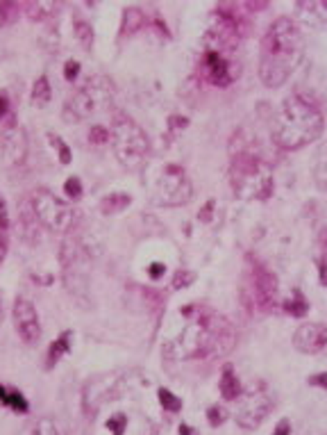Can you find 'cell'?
I'll return each instance as SVG.
<instances>
[{"label":"cell","mask_w":327,"mask_h":435,"mask_svg":"<svg viewBox=\"0 0 327 435\" xmlns=\"http://www.w3.org/2000/svg\"><path fill=\"white\" fill-rule=\"evenodd\" d=\"M186 324L175 340L164 347V356L173 360H212L227 356L237 345V333L225 317L207 308H184Z\"/></svg>","instance_id":"6da1fadb"},{"label":"cell","mask_w":327,"mask_h":435,"mask_svg":"<svg viewBox=\"0 0 327 435\" xmlns=\"http://www.w3.org/2000/svg\"><path fill=\"white\" fill-rule=\"evenodd\" d=\"M305 57V34L289 16L275 19L266 28L259 55V78L268 89L284 87Z\"/></svg>","instance_id":"7a4b0ae2"},{"label":"cell","mask_w":327,"mask_h":435,"mask_svg":"<svg viewBox=\"0 0 327 435\" xmlns=\"http://www.w3.org/2000/svg\"><path fill=\"white\" fill-rule=\"evenodd\" d=\"M325 121L318 108L302 96H289L279 108L273 123V142L282 151H298L316 142L323 135Z\"/></svg>","instance_id":"3957f363"},{"label":"cell","mask_w":327,"mask_h":435,"mask_svg":"<svg viewBox=\"0 0 327 435\" xmlns=\"http://www.w3.org/2000/svg\"><path fill=\"white\" fill-rule=\"evenodd\" d=\"M230 187L241 201H266L275 189L273 171L259 157L239 153L230 164Z\"/></svg>","instance_id":"277c9868"},{"label":"cell","mask_w":327,"mask_h":435,"mask_svg":"<svg viewBox=\"0 0 327 435\" xmlns=\"http://www.w3.org/2000/svg\"><path fill=\"white\" fill-rule=\"evenodd\" d=\"M112 148L116 159L130 171H136L150 153V140L146 130L127 114H116L112 123Z\"/></svg>","instance_id":"5b68a950"},{"label":"cell","mask_w":327,"mask_h":435,"mask_svg":"<svg viewBox=\"0 0 327 435\" xmlns=\"http://www.w3.org/2000/svg\"><path fill=\"white\" fill-rule=\"evenodd\" d=\"M114 83L104 75H93L77 91L68 96L64 105L66 121H85L114 105Z\"/></svg>","instance_id":"8992f818"},{"label":"cell","mask_w":327,"mask_h":435,"mask_svg":"<svg viewBox=\"0 0 327 435\" xmlns=\"http://www.w3.org/2000/svg\"><path fill=\"white\" fill-rule=\"evenodd\" d=\"M89 260H91V253L87 251L85 242H82V237L77 233L68 231L60 248V262H62V276H64L66 290L75 296H82L87 292Z\"/></svg>","instance_id":"52a82bcc"},{"label":"cell","mask_w":327,"mask_h":435,"mask_svg":"<svg viewBox=\"0 0 327 435\" xmlns=\"http://www.w3.org/2000/svg\"><path fill=\"white\" fill-rule=\"evenodd\" d=\"M32 208L37 212L39 224L50 233H60L66 235L73 228L75 221V212L66 201H62L57 194H53L50 189L39 187L30 194Z\"/></svg>","instance_id":"ba28073f"},{"label":"cell","mask_w":327,"mask_h":435,"mask_svg":"<svg viewBox=\"0 0 327 435\" xmlns=\"http://www.w3.org/2000/svg\"><path fill=\"white\" fill-rule=\"evenodd\" d=\"M273 394L268 392L266 385H257L248 390L243 397H239L237 408V424L245 431H254L262 426V421L273 410Z\"/></svg>","instance_id":"9c48e42d"},{"label":"cell","mask_w":327,"mask_h":435,"mask_svg":"<svg viewBox=\"0 0 327 435\" xmlns=\"http://www.w3.org/2000/svg\"><path fill=\"white\" fill-rule=\"evenodd\" d=\"M191 194H193L191 180L186 178L182 167L168 164L164 169V176L157 187V201L161 205H182L186 201H191Z\"/></svg>","instance_id":"30bf717a"},{"label":"cell","mask_w":327,"mask_h":435,"mask_svg":"<svg viewBox=\"0 0 327 435\" xmlns=\"http://www.w3.org/2000/svg\"><path fill=\"white\" fill-rule=\"evenodd\" d=\"M11 317H14V328L18 337L26 342L28 347H34L41 337V322L37 315V308H34L28 299H18L14 301V310H11Z\"/></svg>","instance_id":"8fae6325"},{"label":"cell","mask_w":327,"mask_h":435,"mask_svg":"<svg viewBox=\"0 0 327 435\" xmlns=\"http://www.w3.org/2000/svg\"><path fill=\"white\" fill-rule=\"evenodd\" d=\"M0 155L7 164H23L28 155V135L11 119L0 130Z\"/></svg>","instance_id":"7c38bea8"},{"label":"cell","mask_w":327,"mask_h":435,"mask_svg":"<svg viewBox=\"0 0 327 435\" xmlns=\"http://www.w3.org/2000/svg\"><path fill=\"white\" fill-rule=\"evenodd\" d=\"M294 345L302 353H318L327 347V324L309 322L296 328Z\"/></svg>","instance_id":"4fadbf2b"},{"label":"cell","mask_w":327,"mask_h":435,"mask_svg":"<svg viewBox=\"0 0 327 435\" xmlns=\"http://www.w3.org/2000/svg\"><path fill=\"white\" fill-rule=\"evenodd\" d=\"M252 292H254V301L262 308H271L275 305V296H277V278L275 273H271L264 267H257L252 271Z\"/></svg>","instance_id":"5bb4252c"},{"label":"cell","mask_w":327,"mask_h":435,"mask_svg":"<svg viewBox=\"0 0 327 435\" xmlns=\"http://www.w3.org/2000/svg\"><path fill=\"white\" fill-rule=\"evenodd\" d=\"M205 73L209 78V83L218 85V87H227L232 80H235V73H232L230 62L223 57L220 51H207L205 55Z\"/></svg>","instance_id":"9a60e30c"},{"label":"cell","mask_w":327,"mask_h":435,"mask_svg":"<svg viewBox=\"0 0 327 435\" xmlns=\"http://www.w3.org/2000/svg\"><path fill=\"white\" fill-rule=\"evenodd\" d=\"M18 221H21V231H23V239L30 244H37L39 242V219H37V212H34L32 208V201L30 196L21 203V216H18Z\"/></svg>","instance_id":"2e32d148"},{"label":"cell","mask_w":327,"mask_h":435,"mask_svg":"<svg viewBox=\"0 0 327 435\" xmlns=\"http://www.w3.org/2000/svg\"><path fill=\"white\" fill-rule=\"evenodd\" d=\"M298 9L305 21H311L313 26H327V0H307L298 3Z\"/></svg>","instance_id":"e0dca14e"},{"label":"cell","mask_w":327,"mask_h":435,"mask_svg":"<svg viewBox=\"0 0 327 435\" xmlns=\"http://www.w3.org/2000/svg\"><path fill=\"white\" fill-rule=\"evenodd\" d=\"M71 345H73V333L71 330H64V333L57 337L50 349H48V356H45V367L53 370L57 362H60V358L64 356V353L71 351Z\"/></svg>","instance_id":"ac0fdd59"},{"label":"cell","mask_w":327,"mask_h":435,"mask_svg":"<svg viewBox=\"0 0 327 435\" xmlns=\"http://www.w3.org/2000/svg\"><path fill=\"white\" fill-rule=\"evenodd\" d=\"M218 387H220V397H223L225 402H237V399L241 397V383H239L237 374H235V370L230 367V365L223 370V374H220Z\"/></svg>","instance_id":"d6986e66"},{"label":"cell","mask_w":327,"mask_h":435,"mask_svg":"<svg viewBox=\"0 0 327 435\" xmlns=\"http://www.w3.org/2000/svg\"><path fill=\"white\" fill-rule=\"evenodd\" d=\"M9 233H11V224H9V212H7V203L0 194V262L5 260L7 248H9Z\"/></svg>","instance_id":"ffe728a7"},{"label":"cell","mask_w":327,"mask_h":435,"mask_svg":"<svg viewBox=\"0 0 327 435\" xmlns=\"http://www.w3.org/2000/svg\"><path fill=\"white\" fill-rule=\"evenodd\" d=\"M23 9L28 11L30 21H53L55 11L60 9V5H55V3H26Z\"/></svg>","instance_id":"44dd1931"},{"label":"cell","mask_w":327,"mask_h":435,"mask_svg":"<svg viewBox=\"0 0 327 435\" xmlns=\"http://www.w3.org/2000/svg\"><path fill=\"white\" fill-rule=\"evenodd\" d=\"M130 203H132L130 194H109V196H104L100 201V212L102 214H116V212L125 210Z\"/></svg>","instance_id":"7402d4cb"},{"label":"cell","mask_w":327,"mask_h":435,"mask_svg":"<svg viewBox=\"0 0 327 435\" xmlns=\"http://www.w3.org/2000/svg\"><path fill=\"white\" fill-rule=\"evenodd\" d=\"M0 404L9 406L16 413H28V402L18 390H9L7 385H0Z\"/></svg>","instance_id":"603a6c76"},{"label":"cell","mask_w":327,"mask_h":435,"mask_svg":"<svg viewBox=\"0 0 327 435\" xmlns=\"http://www.w3.org/2000/svg\"><path fill=\"white\" fill-rule=\"evenodd\" d=\"M50 98H53L50 80L45 78V75L37 78V83H34V87H32V103L37 108H45L50 103Z\"/></svg>","instance_id":"cb8c5ba5"},{"label":"cell","mask_w":327,"mask_h":435,"mask_svg":"<svg viewBox=\"0 0 327 435\" xmlns=\"http://www.w3.org/2000/svg\"><path fill=\"white\" fill-rule=\"evenodd\" d=\"M144 23H146L144 11L139 9V7H130V9H125V14H123L121 32H123V34H134L136 30H141Z\"/></svg>","instance_id":"d4e9b609"},{"label":"cell","mask_w":327,"mask_h":435,"mask_svg":"<svg viewBox=\"0 0 327 435\" xmlns=\"http://www.w3.org/2000/svg\"><path fill=\"white\" fill-rule=\"evenodd\" d=\"M21 9H23V5L3 0V3H0V28H7V26H11V23H16Z\"/></svg>","instance_id":"484cf974"},{"label":"cell","mask_w":327,"mask_h":435,"mask_svg":"<svg viewBox=\"0 0 327 435\" xmlns=\"http://www.w3.org/2000/svg\"><path fill=\"white\" fill-rule=\"evenodd\" d=\"M284 310H286L289 315H294V317H305L307 310H309V303L305 301V296H302V294L296 290V292H294V299L284 303Z\"/></svg>","instance_id":"4316f807"},{"label":"cell","mask_w":327,"mask_h":435,"mask_svg":"<svg viewBox=\"0 0 327 435\" xmlns=\"http://www.w3.org/2000/svg\"><path fill=\"white\" fill-rule=\"evenodd\" d=\"M75 34H77V41L82 43V48H87L91 51V46H93V28L89 26L87 21H75Z\"/></svg>","instance_id":"83f0119b"},{"label":"cell","mask_w":327,"mask_h":435,"mask_svg":"<svg viewBox=\"0 0 327 435\" xmlns=\"http://www.w3.org/2000/svg\"><path fill=\"white\" fill-rule=\"evenodd\" d=\"M159 404L164 410H168V413H180L182 410V399H178L171 390H166V387L159 390Z\"/></svg>","instance_id":"f1b7e54d"},{"label":"cell","mask_w":327,"mask_h":435,"mask_svg":"<svg viewBox=\"0 0 327 435\" xmlns=\"http://www.w3.org/2000/svg\"><path fill=\"white\" fill-rule=\"evenodd\" d=\"M109 140H112V132L104 128V125H91V130H89V142L91 144L102 146V144H107Z\"/></svg>","instance_id":"f546056e"},{"label":"cell","mask_w":327,"mask_h":435,"mask_svg":"<svg viewBox=\"0 0 327 435\" xmlns=\"http://www.w3.org/2000/svg\"><path fill=\"white\" fill-rule=\"evenodd\" d=\"M32 435H62V433H60V429L55 426V421H53V419L43 417V419L37 421V426H34Z\"/></svg>","instance_id":"4dcf8cb0"},{"label":"cell","mask_w":327,"mask_h":435,"mask_svg":"<svg viewBox=\"0 0 327 435\" xmlns=\"http://www.w3.org/2000/svg\"><path fill=\"white\" fill-rule=\"evenodd\" d=\"M64 194H66L68 199L77 201L82 196V182H80V178H68L64 182Z\"/></svg>","instance_id":"1f68e13d"},{"label":"cell","mask_w":327,"mask_h":435,"mask_svg":"<svg viewBox=\"0 0 327 435\" xmlns=\"http://www.w3.org/2000/svg\"><path fill=\"white\" fill-rule=\"evenodd\" d=\"M48 137H50L53 146H57V151H60V162H62V164H68V162H71V151H68V146H66L57 135H53V132H50Z\"/></svg>","instance_id":"d6a6232c"},{"label":"cell","mask_w":327,"mask_h":435,"mask_svg":"<svg viewBox=\"0 0 327 435\" xmlns=\"http://www.w3.org/2000/svg\"><path fill=\"white\" fill-rule=\"evenodd\" d=\"M207 417H209V424L212 426H220L225 421V417H227V413L223 408H218V406H212L207 410Z\"/></svg>","instance_id":"836d02e7"},{"label":"cell","mask_w":327,"mask_h":435,"mask_svg":"<svg viewBox=\"0 0 327 435\" xmlns=\"http://www.w3.org/2000/svg\"><path fill=\"white\" fill-rule=\"evenodd\" d=\"M125 424H127V417H123V415H116V417H109V421H107V429H109L114 435H123Z\"/></svg>","instance_id":"e575fe53"},{"label":"cell","mask_w":327,"mask_h":435,"mask_svg":"<svg viewBox=\"0 0 327 435\" xmlns=\"http://www.w3.org/2000/svg\"><path fill=\"white\" fill-rule=\"evenodd\" d=\"M77 73H80V62L77 60H68L64 64V78L68 80V83H73V80L77 78Z\"/></svg>","instance_id":"d590c367"},{"label":"cell","mask_w":327,"mask_h":435,"mask_svg":"<svg viewBox=\"0 0 327 435\" xmlns=\"http://www.w3.org/2000/svg\"><path fill=\"white\" fill-rule=\"evenodd\" d=\"M191 281H193V273H189V271H180L178 276H175L173 285H175V288H180V285L184 288V285H189Z\"/></svg>","instance_id":"8d00e7d4"},{"label":"cell","mask_w":327,"mask_h":435,"mask_svg":"<svg viewBox=\"0 0 327 435\" xmlns=\"http://www.w3.org/2000/svg\"><path fill=\"white\" fill-rule=\"evenodd\" d=\"M7 112H9V98L5 91H0V123L7 117Z\"/></svg>","instance_id":"74e56055"},{"label":"cell","mask_w":327,"mask_h":435,"mask_svg":"<svg viewBox=\"0 0 327 435\" xmlns=\"http://www.w3.org/2000/svg\"><path fill=\"white\" fill-rule=\"evenodd\" d=\"M311 385H316V387H323V390H327V374H313L311 379H309Z\"/></svg>","instance_id":"f35d334b"},{"label":"cell","mask_w":327,"mask_h":435,"mask_svg":"<svg viewBox=\"0 0 327 435\" xmlns=\"http://www.w3.org/2000/svg\"><path fill=\"white\" fill-rule=\"evenodd\" d=\"M273 435H291V421L289 419H282L277 424V429L273 431Z\"/></svg>","instance_id":"ab89813d"},{"label":"cell","mask_w":327,"mask_h":435,"mask_svg":"<svg viewBox=\"0 0 327 435\" xmlns=\"http://www.w3.org/2000/svg\"><path fill=\"white\" fill-rule=\"evenodd\" d=\"M164 271H166V267L159 265V262H155V265H150V278H161Z\"/></svg>","instance_id":"60d3db41"},{"label":"cell","mask_w":327,"mask_h":435,"mask_svg":"<svg viewBox=\"0 0 327 435\" xmlns=\"http://www.w3.org/2000/svg\"><path fill=\"white\" fill-rule=\"evenodd\" d=\"M318 242H321V248H323V253L327 258V226L321 231V237H318Z\"/></svg>","instance_id":"b9f144b4"},{"label":"cell","mask_w":327,"mask_h":435,"mask_svg":"<svg viewBox=\"0 0 327 435\" xmlns=\"http://www.w3.org/2000/svg\"><path fill=\"white\" fill-rule=\"evenodd\" d=\"M0 322H3V296H0Z\"/></svg>","instance_id":"7bdbcfd3"}]
</instances>
